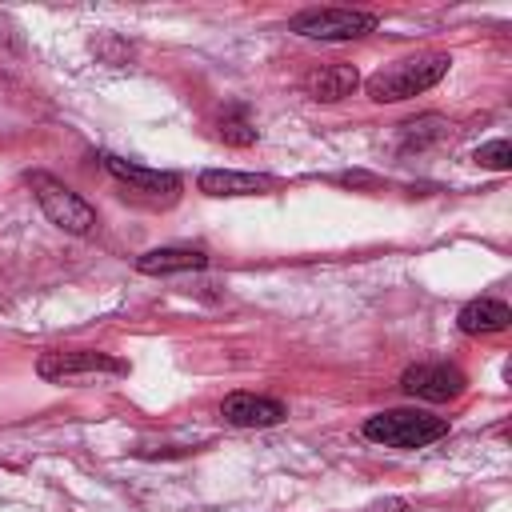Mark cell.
Listing matches in <instances>:
<instances>
[{
    "mask_svg": "<svg viewBox=\"0 0 512 512\" xmlns=\"http://www.w3.org/2000/svg\"><path fill=\"white\" fill-rule=\"evenodd\" d=\"M448 56L444 52H424V56H408V60H396L388 68H380L376 76H368V96L376 104H396V100H408L432 84L444 80L448 72Z\"/></svg>",
    "mask_w": 512,
    "mask_h": 512,
    "instance_id": "cell-1",
    "label": "cell"
},
{
    "mask_svg": "<svg viewBox=\"0 0 512 512\" xmlns=\"http://www.w3.org/2000/svg\"><path fill=\"white\" fill-rule=\"evenodd\" d=\"M364 436L384 448H424V444L448 436V420L416 412V408H388V412H376L364 420Z\"/></svg>",
    "mask_w": 512,
    "mask_h": 512,
    "instance_id": "cell-2",
    "label": "cell"
},
{
    "mask_svg": "<svg viewBox=\"0 0 512 512\" xmlns=\"http://www.w3.org/2000/svg\"><path fill=\"white\" fill-rule=\"evenodd\" d=\"M28 188H32L36 204L44 208V216H48L56 228H64V232H72V236H88V232L96 228V208H92L88 200H80L68 184H60V180H52V176H44V172H32V176H28Z\"/></svg>",
    "mask_w": 512,
    "mask_h": 512,
    "instance_id": "cell-3",
    "label": "cell"
},
{
    "mask_svg": "<svg viewBox=\"0 0 512 512\" xmlns=\"http://www.w3.org/2000/svg\"><path fill=\"white\" fill-rule=\"evenodd\" d=\"M288 28L308 40H356L376 28V16L356 12V8H308V12L292 16Z\"/></svg>",
    "mask_w": 512,
    "mask_h": 512,
    "instance_id": "cell-4",
    "label": "cell"
},
{
    "mask_svg": "<svg viewBox=\"0 0 512 512\" xmlns=\"http://www.w3.org/2000/svg\"><path fill=\"white\" fill-rule=\"evenodd\" d=\"M36 372L44 380H56V384H72V380H84V376H124L128 364L116 360V356H104V352H44Z\"/></svg>",
    "mask_w": 512,
    "mask_h": 512,
    "instance_id": "cell-5",
    "label": "cell"
},
{
    "mask_svg": "<svg viewBox=\"0 0 512 512\" xmlns=\"http://www.w3.org/2000/svg\"><path fill=\"white\" fill-rule=\"evenodd\" d=\"M400 384H404L408 396H420V400L440 404V400H456L468 380H464V372L456 364H412L400 376Z\"/></svg>",
    "mask_w": 512,
    "mask_h": 512,
    "instance_id": "cell-6",
    "label": "cell"
},
{
    "mask_svg": "<svg viewBox=\"0 0 512 512\" xmlns=\"http://www.w3.org/2000/svg\"><path fill=\"white\" fill-rule=\"evenodd\" d=\"M100 160H104V168H108L120 184H128V188L140 192V196H152V200L168 196V200H172V196L180 192V176H176V172L144 168V164H132V160H124V156H112V152H104Z\"/></svg>",
    "mask_w": 512,
    "mask_h": 512,
    "instance_id": "cell-7",
    "label": "cell"
},
{
    "mask_svg": "<svg viewBox=\"0 0 512 512\" xmlns=\"http://www.w3.org/2000/svg\"><path fill=\"white\" fill-rule=\"evenodd\" d=\"M220 416H224L228 424H236V428H272V424H280V420L288 416V408H284L280 400H272V396L232 392V396H224Z\"/></svg>",
    "mask_w": 512,
    "mask_h": 512,
    "instance_id": "cell-8",
    "label": "cell"
},
{
    "mask_svg": "<svg viewBox=\"0 0 512 512\" xmlns=\"http://www.w3.org/2000/svg\"><path fill=\"white\" fill-rule=\"evenodd\" d=\"M272 188H276V180L256 176V172H232V168L200 172V192H208V196H256V192H272Z\"/></svg>",
    "mask_w": 512,
    "mask_h": 512,
    "instance_id": "cell-9",
    "label": "cell"
},
{
    "mask_svg": "<svg viewBox=\"0 0 512 512\" xmlns=\"http://www.w3.org/2000/svg\"><path fill=\"white\" fill-rule=\"evenodd\" d=\"M456 324H460V332H468V336H484V332H504L508 324H512V312H508V304L504 300H472V304H464L460 308V316H456Z\"/></svg>",
    "mask_w": 512,
    "mask_h": 512,
    "instance_id": "cell-10",
    "label": "cell"
},
{
    "mask_svg": "<svg viewBox=\"0 0 512 512\" xmlns=\"http://www.w3.org/2000/svg\"><path fill=\"white\" fill-rule=\"evenodd\" d=\"M208 256L200 248H152L144 256H136V268L144 276H168V272H188V268H204Z\"/></svg>",
    "mask_w": 512,
    "mask_h": 512,
    "instance_id": "cell-11",
    "label": "cell"
},
{
    "mask_svg": "<svg viewBox=\"0 0 512 512\" xmlns=\"http://www.w3.org/2000/svg\"><path fill=\"white\" fill-rule=\"evenodd\" d=\"M356 84H360V76H356V68L352 64H328V68H320V72H312L308 76V96L312 100H344V96H352L356 92Z\"/></svg>",
    "mask_w": 512,
    "mask_h": 512,
    "instance_id": "cell-12",
    "label": "cell"
},
{
    "mask_svg": "<svg viewBox=\"0 0 512 512\" xmlns=\"http://www.w3.org/2000/svg\"><path fill=\"white\" fill-rule=\"evenodd\" d=\"M220 136H224L228 144H252V140H256V128L248 124V116H244L240 108H232V112L220 120Z\"/></svg>",
    "mask_w": 512,
    "mask_h": 512,
    "instance_id": "cell-13",
    "label": "cell"
},
{
    "mask_svg": "<svg viewBox=\"0 0 512 512\" xmlns=\"http://www.w3.org/2000/svg\"><path fill=\"white\" fill-rule=\"evenodd\" d=\"M476 164H480V168H492V172L512 168V144H508V140L480 144V148H476Z\"/></svg>",
    "mask_w": 512,
    "mask_h": 512,
    "instance_id": "cell-14",
    "label": "cell"
},
{
    "mask_svg": "<svg viewBox=\"0 0 512 512\" xmlns=\"http://www.w3.org/2000/svg\"><path fill=\"white\" fill-rule=\"evenodd\" d=\"M440 132H444V120H440V116H420V120L404 124L408 144H428V140H436Z\"/></svg>",
    "mask_w": 512,
    "mask_h": 512,
    "instance_id": "cell-15",
    "label": "cell"
},
{
    "mask_svg": "<svg viewBox=\"0 0 512 512\" xmlns=\"http://www.w3.org/2000/svg\"><path fill=\"white\" fill-rule=\"evenodd\" d=\"M364 512H408V500H380V504H372V508H364Z\"/></svg>",
    "mask_w": 512,
    "mask_h": 512,
    "instance_id": "cell-16",
    "label": "cell"
}]
</instances>
